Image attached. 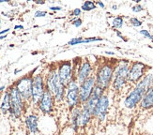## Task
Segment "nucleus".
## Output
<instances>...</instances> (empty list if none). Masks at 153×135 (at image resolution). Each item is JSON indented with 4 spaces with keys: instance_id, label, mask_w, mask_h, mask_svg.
<instances>
[{
    "instance_id": "f257e3e1",
    "label": "nucleus",
    "mask_w": 153,
    "mask_h": 135,
    "mask_svg": "<svg viewBox=\"0 0 153 135\" xmlns=\"http://www.w3.org/2000/svg\"><path fill=\"white\" fill-rule=\"evenodd\" d=\"M153 85V72L149 71L132 87L127 96L124 98L123 106L128 110H134L140 105V102L150 87Z\"/></svg>"
},
{
    "instance_id": "f03ea898",
    "label": "nucleus",
    "mask_w": 153,
    "mask_h": 135,
    "mask_svg": "<svg viewBox=\"0 0 153 135\" xmlns=\"http://www.w3.org/2000/svg\"><path fill=\"white\" fill-rule=\"evenodd\" d=\"M115 66L116 65L111 63L110 61H105L102 62L96 68V70L94 73L96 79V85L101 87L105 92L112 85V82L115 74Z\"/></svg>"
},
{
    "instance_id": "7ed1b4c3",
    "label": "nucleus",
    "mask_w": 153,
    "mask_h": 135,
    "mask_svg": "<svg viewBox=\"0 0 153 135\" xmlns=\"http://www.w3.org/2000/svg\"><path fill=\"white\" fill-rule=\"evenodd\" d=\"M45 85L53 95L56 103H62L65 101L66 97V86L60 82L57 69L51 70L45 79Z\"/></svg>"
},
{
    "instance_id": "20e7f679",
    "label": "nucleus",
    "mask_w": 153,
    "mask_h": 135,
    "mask_svg": "<svg viewBox=\"0 0 153 135\" xmlns=\"http://www.w3.org/2000/svg\"><path fill=\"white\" fill-rule=\"evenodd\" d=\"M131 63L127 60H121L115 66V74L112 82V88L116 92L121 91L128 83Z\"/></svg>"
},
{
    "instance_id": "39448f33",
    "label": "nucleus",
    "mask_w": 153,
    "mask_h": 135,
    "mask_svg": "<svg viewBox=\"0 0 153 135\" xmlns=\"http://www.w3.org/2000/svg\"><path fill=\"white\" fill-rule=\"evenodd\" d=\"M9 91L11 100V108L9 114L13 119H20L23 116L25 110V102L15 85H11L9 88Z\"/></svg>"
},
{
    "instance_id": "423d86ee",
    "label": "nucleus",
    "mask_w": 153,
    "mask_h": 135,
    "mask_svg": "<svg viewBox=\"0 0 153 135\" xmlns=\"http://www.w3.org/2000/svg\"><path fill=\"white\" fill-rule=\"evenodd\" d=\"M65 102L70 111L82 105L81 101H80V85L76 79L71 81L66 86Z\"/></svg>"
},
{
    "instance_id": "0eeeda50",
    "label": "nucleus",
    "mask_w": 153,
    "mask_h": 135,
    "mask_svg": "<svg viewBox=\"0 0 153 135\" xmlns=\"http://www.w3.org/2000/svg\"><path fill=\"white\" fill-rule=\"evenodd\" d=\"M110 98L107 93H104L97 102L94 111H93V117H94L98 123L102 124L107 120L109 110H110Z\"/></svg>"
},
{
    "instance_id": "6e6552de",
    "label": "nucleus",
    "mask_w": 153,
    "mask_h": 135,
    "mask_svg": "<svg viewBox=\"0 0 153 135\" xmlns=\"http://www.w3.org/2000/svg\"><path fill=\"white\" fill-rule=\"evenodd\" d=\"M74 70H75V79L79 83V85L85 82L86 79L89 78L95 73L94 67H93V65L88 58L85 59L81 58L78 65L74 66Z\"/></svg>"
},
{
    "instance_id": "1a4fd4ad",
    "label": "nucleus",
    "mask_w": 153,
    "mask_h": 135,
    "mask_svg": "<svg viewBox=\"0 0 153 135\" xmlns=\"http://www.w3.org/2000/svg\"><path fill=\"white\" fill-rule=\"evenodd\" d=\"M46 90L45 80L42 74L33 77V87H32V98L30 103L32 106H38L39 100L42 99Z\"/></svg>"
},
{
    "instance_id": "9d476101",
    "label": "nucleus",
    "mask_w": 153,
    "mask_h": 135,
    "mask_svg": "<svg viewBox=\"0 0 153 135\" xmlns=\"http://www.w3.org/2000/svg\"><path fill=\"white\" fill-rule=\"evenodd\" d=\"M57 73L60 82L67 86L68 84L75 79V70H74V66L71 61H63L59 63L57 66Z\"/></svg>"
},
{
    "instance_id": "9b49d317",
    "label": "nucleus",
    "mask_w": 153,
    "mask_h": 135,
    "mask_svg": "<svg viewBox=\"0 0 153 135\" xmlns=\"http://www.w3.org/2000/svg\"><path fill=\"white\" fill-rule=\"evenodd\" d=\"M16 88L21 94L25 102H30L32 98L33 76H24L14 84Z\"/></svg>"
},
{
    "instance_id": "f8f14e48",
    "label": "nucleus",
    "mask_w": 153,
    "mask_h": 135,
    "mask_svg": "<svg viewBox=\"0 0 153 135\" xmlns=\"http://www.w3.org/2000/svg\"><path fill=\"white\" fill-rule=\"evenodd\" d=\"M148 70H149L148 66L142 62L135 61L131 63L128 83L135 85L145 76V74L148 72Z\"/></svg>"
},
{
    "instance_id": "ddd939ff",
    "label": "nucleus",
    "mask_w": 153,
    "mask_h": 135,
    "mask_svg": "<svg viewBox=\"0 0 153 135\" xmlns=\"http://www.w3.org/2000/svg\"><path fill=\"white\" fill-rule=\"evenodd\" d=\"M55 103H56V100H55L54 95L46 88L43 96H42V99L39 100V102L37 107H38L39 113H42L43 114H51L53 112H54Z\"/></svg>"
},
{
    "instance_id": "4468645a",
    "label": "nucleus",
    "mask_w": 153,
    "mask_h": 135,
    "mask_svg": "<svg viewBox=\"0 0 153 135\" xmlns=\"http://www.w3.org/2000/svg\"><path fill=\"white\" fill-rule=\"evenodd\" d=\"M95 86H96V79L94 74L86 79L85 82L80 84V101H81V104L85 103L88 100V99L92 95Z\"/></svg>"
},
{
    "instance_id": "2eb2a0df",
    "label": "nucleus",
    "mask_w": 153,
    "mask_h": 135,
    "mask_svg": "<svg viewBox=\"0 0 153 135\" xmlns=\"http://www.w3.org/2000/svg\"><path fill=\"white\" fill-rule=\"evenodd\" d=\"M81 114H82V108L76 107L74 109L70 111L69 114V122L71 129L75 133H78L81 130Z\"/></svg>"
},
{
    "instance_id": "dca6fc26",
    "label": "nucleus",
    "mask_w": 153,
    "mask_h": 135,
    "mask_svg": "<svg viewBox=\"0 0 153 135\" xmlns=\"http://www.w3.org/2000/svg\"><path fill=\"white\" fill-rule=\"evenodd\" d=\"M25 129L31 134H36L39 131V116L36 113H30L25 117Z\"/></svg>"
},
{
    "instance_id": "f3484780",
    "label": "nucleus",
    "mask_w": 153,
    "mask_h": 135,
    "mask_svg": "<svg viewBox=\"0 0 153 135\" xmlns=\"http://www.w3.org/2000/svg\"><path fill=\"white\" fill-rule=\"evenodd\" d=\"M82 108V114H81V130L85 131L88 128L90 125L93 117V113L89 109V108L86 106L85 104L81 105Z\"/></svg>"
},
{
    "instance_id": "a211bd4d",
    "label": "nucleus",
    "mask_w": 153,
    "mask_h": 135,
    "mask_svg": "<svg viewBox=\"0 0 153 135\" xmlns=\"http://www.w3.org/2000/svg\"><path fill=\"white\" fill-rule=\"evenodd\" d=\"M141 110L149 111L153 109V85L149 88V90L145 94L143 97L140 105H139Z\"/></svg>"
},
{
    "instance_id": "6ab92c4d",
    "label": "nucleus",
    "mask_w": 153,
    "mask_h": 135,
    "mask_svg": "<svg viewBox=\"0 0 153 135\" xmlns=\"http://www.w3.org/2000/svg\"><path fill=\"white\" fill-rule=\"evenodd\" d=\"M10 108H11L10 94L9 90H7L4 92L2 99H1V102H0V113H1L3 116H6V114H8L10 113Z\"/></svg>"
},
{
    "instance_id": "aec40b11",
    "label": "nucleus",
    "mask_w": 153,
    "mask_h": 135,
    "mask_svg": "<svg viewBox=\"0 0 153 135\" xmlns=\"http://www.w3.org/2000/svg\"><path fill=\"white\" fill-rule=\"evenodd\" d=\"M123 24H124V20L121 16H116L113 18L112 22H111V25L112 27L116 29V30H118L120 29L122 26H123Z\"/></svg>"
},
{
    "instance_id": "412c9836",
    "label": "nucleus",
    "mask_w": 153,
    "mask_h": 135,
    "mask_svg": "<svg viewBox=\"0 0 153 135\" xmlns=\"http://www.w3.org/2000/svg\"><path fill=\"white\" fill-rule=\"evenodd\" d=\"M95 9H97V6H96V2L94 1H85L82 3L81 6L82 11H91Z\"/></svg>"
},
{
    "instance_id": "4be33fe9",
    "label": "nucleus",
    "mask_w": 153,
    "mask_h": 135,
    "mask_svg": "<svg viewBox=\"0 0 153 135\" xmlns=\"http://www.w3.org/2000/svg\"><path fill=\"white\" fill-rule=\"evenodd\" d=\"M83 42H84L83 38H74V39H71L69 40L68 45L74 46V45H77V44H83Z\"/></svg>"
},
{
    "instance_id": "5701e85b",
    "label": "nucleus",
    "mask_w": 153,
    "mask_h": 135,
    "mask_svg": "<svg viewBox=\"0 0 153 135\" xmlns=\"http://www.w3.org/2000/svg\"><path fill=\"white\" fill-rule=\"evenodd\" d=\"M130 24L132 25V26H134V27H139V26H141L142 25V22L139 20L138 18L136 17H132L130 19Z\"/></svg>"
},
{
    "instance_id": "b1692460",
    "label": "nucleus",
    "mask_w": 153,
    "mask_h": 135,
    "mask_svg": "<svg viewBox=\"0 0 153 135\" xmlns=\"http://www.w3.org/2000/svg\"><path fill=\"white\" fill-rule=\"evenodd\" d=\"M103 39L98 38V37H92V38H85L84 39L83 43H90V42H102Z\"/></svg>"
},
{
    "instance_id": "393cba45",
    "label": "nucleus",
    "mask_w": 153,
    "mask_h": 135,
    "mask_svg": "<svg viewBox=\"0 0 153 135\" xmlns=\"http://www.w3.org/2000/svg\"><path fill=\"white\" fill-rule=\"evenodd\" d=\"M71 23H72V25H74V27L78 28V27H80V26L82 25L83 20L81 18H74L71 20Z\"/></svg>"
},
{
    "instance_id": "a878e982",
    "label": "nucleus",
    "mask_w": 153,
    "mask_h": 135,
    "mask_svg": "<svg viewBox=\"0 0 153 135\" xmlns=\"http://www.w3.org/2000/svg\"><path fill=\"white\" fill-rule=\"evenodd\" d=\"M139 33H140L143 37L147 38V39H149L150 40H152V42H153V36H152L151 34L149 33V31L146 30V29H142V30L139 31Z\"/></svg>"
},
{
    "instance_id": "bb28decb",
    "label": "nucleus",
    "mask_w": 153,
    "mask_h": 135,
    "mask_svg": "<svg viewBox=\"0 0 153 135\" xmlns=\"http://www.w3.org/2000/svg\"><path fill=\"white\" fill-rule=\"evenodd\" d=\"M81 14H82L81 8H76V9H74V10H72V12H71V15L74 16V18H80Z\"/></svg>"
},
{
    "instance_id": "cd10ccee",
    "label": "nucleus",
    "mask_w": 153,
    "mask_h": 135,
    "mask_svg": "<svg viewBox=\"0 0 153 135\" xmlns=\"http://www.w3.org/2000/svg\"><path fill=\"white\" fill-rule=\"evenodd\" d=\"M131 10L135 12V13H138V12H141L142 10H144V8H143V6L140 5V4H136L134 6H132L131 7Z\"/></svg>"
},
{
    "instance_id": "c85d7f7f",
    "label": "nucleus",
    "mask_w": 153,
    "mask_h": 135,
    "mask_svg": "<svg viewBox=\"0 0 153 135\" xmlns=\"http://www.w3.org/2000/svg\"><path fill=\"white\" fill-rule=\"evenodd\" d=\"M46 14H47V12H46L45 10H37V11L35 12L34 16H35L36 18H39V17H45Z\"/></svg>"
},
{
    "instance_id": "c756f323",
    "label": "nucleus",
    "mask_w": 153,
    "mask_h": 135,
    "mask_svg": "<svg viewBox=\"0 0 153 135\" xmlns=\"http://www.w3.org/2000/svg\"><path fill=\"white\" fill-rule=\"evenodd\" d=\"M50 10L52 11H59V10H61L62 8L61 7H59V6H53V7H50Z\"/></svg>"
},
{
    "instance_id": "7c9ffc66",
    "label": "nucleus",
    "mask_w": 153,
    "mask_h": 135,
    "mask_svg": "<svg viewBox=\"0 0 153 135\" xmlns=\"http://www.w3.org/2000/svg\"><path fill=\"white\" fill-rule=\"evenodd\" d=\"M96 6L97 7H100L101 9H105V4L102 1H97L96 2Z\"/></svg>"
},
{
    "instance_id": "2f4dec72",
    "label": "nucleus",
    "mask_w": 153,
    "mask_h": 135,
    "mask_svg": "<svg viewBox=\"0 0 153 135\" xmlns=\"http://www.w3.org/2000/svg\"><path fill=\"white\" fill-rule=\"evenodd\" d=\"M116 34H117V36L118 38H120V39H122L123 40H125V38L123 37V35L121 34V32H120V31L117 30V31H116Z\"/></svg>"
},
{
    "instance_id": "473e14b6",
    "label": "nucleus",
    "mask_w": 153,
    "mask_h": 135,
    "mask_svg": "<svg viewBox=\"0 0 153 135\" xmlns=\"http://www.w3.org/2000/svg\"><path fill=\"white\" fill-rule=\"evenodd\" d=\"M10 29V28H6L2 31H0V36H2V35H7V33H8Z\"/></svg>"
},
{
    "instance_id": "72a5a7b5",
    "label": "nucleus",
    "mask_w": 153,
    "mask_h": 135,
    "mask_svg": "<svg viewBox=\"0 0 153 135\" xmlns=\"http://www.w3.org/2000/svg\"><path fill=\"white\" fill-rule=\"evenodd\" d=\"M14 29L17 30V29H24V26L23 25H15L14 26Z\"/></svg>"
},
{
    "instance_id": "f704fd0d",
    "label": "nucleus",
    "mask_w": 153,
    "mask_h": 135,
    "mask_svg": "<svg viewBox=\"0 0 153 135\" xmlns=\"http://www.w3.org/2000/svg\"><path fill=\"white\" fill-rule=\"evenodd\" d=\"M105 53H106V55H109V56H114L115 55L114 52H110V51H106Z\"/></svg>"
},
{
    "instance_id": "c9c22d12",
    "label": "nucleus",
    "mask_w": 153,
    "mask_h": 135,
    "mask_svg": "<svg viewBox=\"0 0 153 135\" xmlns=\"http://www.w3.org/2000/svg\"><path fill=\"white\" fill-rule=\"evenodd\" d=\"M117 5H116V4H114V5H112V10H117Z\"/></svg>"
},
{
    "instance_id": "e433bc0d",
    "label": "nucleus",
    "mask_w": 153,
    "mask_h": 135,
    "mask_svg": "<svg viewBox=\"0 0 153 135\" xmlns=\"http://www.w3.org/2000/svg\"><path fill=\"white\" fill-rule=\"evenodd\" d=\"M5 89H6V86H4V85L3 86H0V92H3Z\"/></svg>"
},
{
    "instance_id": "4c0bfd02",
    "label": "nucleus",
    "mask_w": 153,
    "mask_h": 135,
    "mask_svg": "<svg viewBox=\"0 0 153 135\" xmlns=\"http://www.w3.org/2000/svg\"><path fill=\"white\" fill-rule=\"evenodd\" d=\"M35 3L36 4H44L45 2L44 1H39H39H35Z\"/></svg>"
},
{
    "instance_id": "58836bf2",
    "label": "nucleus",
    "mask_w": 153,
    "mask_h": 135,
    "mask_svg": "<svg viewBox=\"0 0 153 135\" xmlns=\"http://www.w3.org/2000/svg\"><path fill=\"white\" fill-rule=\"evenodd\" d=\"M5 38H7V35H2V36H0V40L3 39H5Z\"/></svg>"
},
{
    "instance_id": "ea45409f",
    "label": "nucleus",
    "mask_w": 153,
    "mask_h": 135,
    "mask_svg": "<svg viewBox=\"0 0 153 135\" xmlns=\"http://www.w3.org/2000/svg\"><path fill=\"white\" fill-rule=\"evenodd\" d=\"M4 2H8V1H7V0H0V4H2Z\"/></svg>"
},
{
    "instance_id": "a19ab883",
    "label": "nucleus",
    "mask_w": 153,
    "mask_h": 135,
    "mask_svg": "<svg viewBox=\"0 0 153 135\" xmlns=\"http://www.w3.org/2000/svg\"><path fill=\"white\" fill-rule=\"evenodd\" d=\"M134 2H135L136 4H140V0H134Z\"/></svg>"
},
{
    "instance_id": "79ce46f5",
    "label": "nucleus",
    "mask_w": 153,
    "mask_h": 135,
    "mask_svg": "<svg viewBox=\"0 0 153 135\" xmlns=\"http://www.w3.org/2000/svg\"><path fill=\"white\" fill-rule=\"evenodd\" d=\"M19 71H21V70H15V71H14V73H15V74H16V73H18V72H19Z\"/></svg>"
},
{
    "instance_id": "37998d69",
    "label": "nucleus",
    "mask_w": 153,
    "mask_h": 135,
    "mask_svg": "<svg viewBox=\"0 0 153 135\" xmlns=\"http://www.w3.org/2000/svg\"><path fill=\"white\" fill-rule=\"evenodd\" d=\"M77 135H84V134H83V133H80V132H78V133H77Z\"/></svg>"
},
{
    "instance_id": "c03bdc74",
    "label": "nucleus",
    "mask_w": 153,
    "mask_h": 135,
    "mask_svg": "<svg viewBox=\"0 0 153 135\" xmlns=\"http://www.w3.org/2000/svg\"><path fill=\"white\" fill-rule=\"evenodd\" d=\"M0 24H1V19H0Z\"/></svg>"
},
{
    "instance_id": "a18cd8bd",
    "label": "nucleus",
    "mask_w": 153,
    "mask_h": 135,
    "mask_svg": "<svg viewBox=\"0 0 153 135\" xmlns=\"http://www.w3.org/2000/svg\"><path fill=\"white\" fill-rule=\"evenodd\" d=\"M152 49H153V47H152Z\"/></svg>"
}]
</instances>
